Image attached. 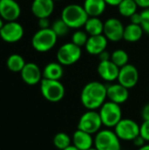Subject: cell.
I'll use <instances>...</instances> for the list:
<instances>
[{
	"label": "cell",
	"mask_w": 149,
	"mask_h": 150,
	"mask_svg": "<svg viewBox=\"0 0 149 150\" xmlns=\"http://www.w3.org/2000/svg\"><path fill=\"white\" fill-rule=\"evenodd\" d=\"M80 98L87 110H97L106 101L107 86L97 81L90 82L83 88Z\"/></svg>",
	"instance_id": "1"
},
{
	"label": "cell",
	"mask_w": 149,
	"mask_h": 150,
	"mask_svg": "<svg viewBox=\"0 0 149 150\" xmlns=\"http://www.w3.org/2000/svg\"><path fill=\"white\" fill-rule=\"evenodd\" d=\"M61 18L69 28L78 29L84 26L89 16L83 6L76 4H71L63 8Z\"/></svg>",
	"instance_id": "2"
},
{
	"label": "cell",
	"mask_w": 149,
	"mask_h": 150,
	"mask_svg": "<svg viewBox=\"0 0 149 150\" xmlns=\"http://www.w3.org/2000/svg\"><path fill=\"white\" fill-rule=\"evenodd\" d=\"M57 35L50 28L40 29L32 38V47L40 53H46L51 50L56 44Z\"/></svg>",
	"instance_id": "3"
},
{
	"label": "cell",
	"mask_w": 149,
	"mask_h": 150,
	"mask_svg": "<svg viewBox=\"0 0 149 150\" xmlns=\"http://www.w3.org/2000/svg\"><path fill=\"white\" fill-rule=\"evenodd\" d=\"M98 112L103 126L107 128L115 127V126L122 120V110L120 105L112 101H105L99 108Z\"/></svg>",
	"instance_id": "4"
},
{
	"label": "cell",
	"mask_w": 149,
	"mask_h": 150,
	"mask_svg": "<svg viewBox=\"0 0 149 150\" xmlns=\"http://www.w3.org/2000/svg\"><path fill=\"white\" fill-rule=\"evenodd\" d=\"M40 92L47 101L57 103L64 98L65 88L60 80L42 78L40 82Z\"/></svg>",
	"instance_id": "5"
},
{
	"label": "cell",
	"mask_w": 149,
	"mask_h": 150,
	"mask_svg": "<svg viewBox=\"0 0 149 150\" xmlns=\"http://www.w3.org/2000/svg\"><path fill=\"white\" fill-rule=\"evenodd\" d=\"M94 148L97 150H120V139L111 129L100 130L94 137Z\"/></svg>",
	"instance_id": "6"
},
{
	"label": "cell",
	"mask_w": 149,
	"mask_h": 150,
	"mask_svg": "<svg viewBox=\"0 0 149 150\" xmlns=\"http://www.w3.org/2000/svg\"><path fill=\"white\" fill-rule=\"evenodd\" d=\"M103 126L99 112L96 110H88L79 119L77 129L90 134H97Z\"/></svg>",
	"instance_id": "7"
},
{
	"label": "cell",
	"mask_w": 149,
	"mask_h": 150,
	"mask_svg": "<svg viewBox=\"0 0 149 150\" xmlns=\"http://www.w3.org/2000/svg\"><path fill=\"white\" fill-rule=\"evenodd\" d=\"M57 61L62 66H70L78 62L82 56L81 47L73 42H68L60 47L57 51Z\"/></svg>",
	"instance_id": "8"
},
{
	"label": "cell",
	"mask_w": 149,
	"mask_h": 150,
	"mask_svg": "<svg viewBox=\"0 0 149 150\" xmlns=\"http://www.w3.org/2000/svg\"><path fill=\"white\" fill-rule=\"evenodd\" d=\"M114 132L120 141L133 142L140 135V125L131 119H122L114 127Z\"/></svg>",
	"instance_id": "9"
},
{
	"label": "cell",
	"mask_w": 149,
	"mask_h": 150,
	"mask_svg": "<svg viewBox=\"0 0 149 150\" xmlns=\"http://www.w3.org/2000/svg\"><path fill=\"white\" fill-rule=\"evenodd\" d=\"M24 35L23 26L17 21H10L4 24L0 30L1 39L7 43H15L22 39Z\"/></svg>",
	"instance_id": "10"
},
{
	"label": "cell",
	"mask_w": 149,
	"mask_h": 150,
	"mask_svg": "<svg viewBox=\"0 0 149 150\" xmlns=\"http://www.w3.org/2000/svg\"><path fill=\"white\" fill-rule=\"evenodd\" d=\"M125 26L119 19L116 18H110L104 23L103 34L108 40L117 42L123 39Z\"/></svg>",
	"instance_id": "11"
},
{
	"label": "cell",
	"mask_w": 149,
	"mask_h": 150,
	"mask_svg": "<svg viewBox=\"0 0 149 150\" xmlns=\"http://www.w3.org/2000/svg\"><path fill=\"white\" fill-rule=\"evenodd\" d=\"M139 81V72L135 66L127 63L119 69L118 82L126 88H133Z\"/></svg>",
	"instance_id": "12"
},
{
	"label": "cell",
	"mask_w": 149,
	"mask_h": 150,
	"mask_svg": "<svg viewBox=\"0 0 149 150\" xmlns=\"http://www.w3.org/2000/svg\"><path fill=\"white\" fill-rule=\"evenodd\" d=\"M20 13V5L16 0H0V16L4 21H16Z\"/></svg>",
	"instance_id": "13"
},
{
	"label": "cell",
	"mask_w": 149,
	"mask_h": 150,
	"mask_svg": "<svg viewBox=\"0 0 149 150\" xmlns=\"http://www.w3.org/2000/svg\"><path fill=\"white\" fill-rule=\"evenodd\" d=\"M22 80L28 85H35L41 82L43 76L36 63L27 62L20 72Z\"/></svg>",
	"instance_id": "14"
},
{
	"label": "cell",
	"mask_w": 149,
	"mask_h": 150,
	"mask_svg": "<svg viewBox=\"0 0 149 150\" xmlns=\"http://www.w3.org/2000/svg\"><path fill=\"white\" fill-rule=\"evenodd\" d=\"M120 68H119L111 60L100 62L97 66V73L99 76L106 82H113L118 80Z\"/></svg>",
	"instance_id": "15"
},
{
	"label": "cell",
	"mask_w": 149,
	"mask_h": 150,
	"mask_svg": "<svg viewBox=\"0 0 149 150\" xmlns=\"http://www.w3.org/2000/svg\"><path fill=\"white\" fill-rule=\"evenodd\" d=\"M129 98L128 89L120 83H113L107 86V98L109 101L114 102L118 105L124 104Z\"/></svg>",
	"instance_id": "16"
},
{
	"label": "cell",
	"mask_w": 149,
	"mask_h": 150,
	"mask_svg": "<svg viewBox=\"0 0 149 150\" xmlns=\"http://www.w3.org/2000/svg\"><path fill=\"white\" fill-rule=\"evenodd\" d=\"M32 12L38 18H49L54 9V0H33L32 4Z\"/></svg>",
	"instance_id": "17"
},
{
	"label": "cell",
	"mask_w": 149,
	"mask_h": 150,
	"mask_svg": "<svg viewBox=\"0 0 149 150\" xmlns=\"http://www.w3.org/2000/svg\"><path fill=\"white\" fill-rule=\"evenodd\" d=\"M108 45V40L104 34L89 36L88 41L85 45L86 51L92 55H98L105 51Z\"/></svg>",
	"instance_id": "18"
},
{
	"label": "cell",
	"mask_w": 149,
	"mask_h": 150,
	"mask_svg": "<svg viewBox=\"0 0 149 150\" xmlns=\"http://www.w3.org/2000/svg\"><path fill=\"white\" fill-rule=\"evenodd\" d=\"M72 138V145L79 150H88L93 148L94 138L92 134L77 129L74 134Z\"/></svg>",
	"instance_id": "19"
},
{
	"label": "cell",
	"mask_w": 149,
	"mask_h": 150,
	"mask_svg": "<svg viewBox=\"0 0 149 150\" xmlns=\"http://www.w3.org/2000/svg\"><path fill=\"white\" fill-rule=\"evenodd\" d=\"M106 5L105 0H85L83 6L89 17H99L105 11Z\"/></svg>",
	"instance_id": "20"
},
{
	"label": "cell",
	"mask_w": 149,
	"mask_h": 150,
	"mask_svg": "<svg viewBox=\"0 0 149 150\" xmlns=\"http://www.w3.org/2000/svg\"><path fill=\"white\" fill-rule=\"evenodd\" d=\"M43 78L50 80H60L63 76V68L60 62H49L42 71Z\"/></svg>",
	"instance_id": "21"
},
{
	"label": "cell",
	"mask_w": 149,
	"mask_h": 150,
	"mask_svg": "<svg viewBox=\"0 0 149 150\" xmlns=\"http://www.w3.org/2000/svg\"><path fill=\"white\" fill-rule=\"evenodd\" d=\"M143 33L144 31L141 25L131 23L125 26L123 39L128 42H136L141 39Z\"/></svg>",
	"instance_id": "22"
},
{
	"label": "cell",
	"mask_w": 149,
	"mask_h": 150,
	"mask_svg": "<svg viewBox=\"0 0 149 150\" xmlns=\"http://www.w3.org/2000/svg\"><path fill=\"white\" fill-rule=\"evenodd\" d=\"M84 29L89 36L103 34L104 23L98 17H89L84 25Z\"/></svg>",
	"instance_id": "23"
},
{
	"label": "cell",
	"mask_w": 149,
	"mask_h": 150,
	"mask_svg": "<svg viewBox=\"0 0 149 150\" xmlns=\"http://www.w3.org/2000/svg\"><path fill=\"white\" fill-rule=\"evenodd\" d=\"M25 62L24 60V58L18 54H11L6 62V65L9 70H11V72H21V70L23 69V68L25 65Z\"/></svg>",
	"instance_id": "24"
},
{
	"label": "cell",
	"mask_w": 149,
	"mask_h": 150,
	"mask_svg": "<svg viewBox=\"0 0 149 150\" xmlns=\"http://www.w3.org/2000/svg\"><path fill=\"white\" fill-rule=\"evenodd\" d=\"M117 7L120 15L130 18L133 14L137 12L138 5L134 0H122V2Z\"/></svg>",
	"instance_id": "25"
},
{
	"label": "cell",
	"mask_w": 149,
	"mask_h": 150,
	"mask_svg": "<svg viewBox=\"0 0 149 150\" xmlns=\"http://www.w3.org/2000/svg\"><path fill=\"white\" fill-rule=\"evenodd\" d=\"M54 145L56 149L60 150H63L72 145V138L66 133H58L54 135L53 140Z\"/></svg>",
	"instance_id": "26"
},
{
	"label": "cell",
	"mask_w": 149,
	"mask_h": 150,
	"mask_svg": "<svg viewBox=\"0 0 149 150\" xmlns=\"http://www.w3.org/2000/svg\"><path fill=\"white\" fill-rule=\"evenodd\" d=\"M111 61L115 63L119 68H122L123 66L128 63L129 55L123 49H116L111 54Z\"/></svg>",
	"instance_id": "27"
},
{
	"label": "cell",
	"mask_w": 149,
	"mask_h": 150,
	"mask_svg": "<svg viewBox=\"0 0 149 150\" xmlns=\"http://www.w3.org/2000/svg\"><path fill=\"white\" fill-rule=\"evenodd\" d=\"M51 29L54 32L57 37H62V36H65L68 33L69 27L61 18L54 20V22L51 25Z\"/></svg>",
	"instance_id": "28"
},
{
	"label": "cell",
	"mask_w": 149,
	"mask_h": 150,
	"mask_svg": "<svg viewBox=\"0 0 149 150\" xmlns=\"http://www.w3.org/2000/svg\"><path fill=\"white\" fill-rule=\"evenodd\" d=\"M89 39V35L85 31L82 30H77L76 31L73 35H72V41L74 44H76L78 47H83L85 46Z\"/></svg>",
	"instance_id": "29"
},
{
	"label": "cell",
	"mask_w": 149,
	"mask_h": 150,
	"mask_svg": "<svg viewBox=\"0 0 149 150\" xmlns=\"http://www.w3.org/2000/svg\"><path fill=\"white\" fill-rule=\"evenodd\" d=\"M141 25L144 31V33L149 35V8L144 9L141 12Z\"/></svg>",
	"instance_id": "30"
},
{
	"label": "cell",
	"mask_w": 149,
	"mask_h": 150,
	"mask_svg": "<svg viewBox=\"0 0 149 150\" xmlns=\"http://www.w3.org/2000/svg\"><path fill=\"white\" fill-rule=\"evenodd\" d=\"M140 135L147 142H149V120H143L140 125Z\"/></svg>",
	"instance_id": "31"
},
{
	"label": "cell",
	"mask_w": 149,
	"mask_h": 150,
	"mask_svg": "<svg viewBox=\"0 0 149 150\" xmlns=\"http://www.w3.org/2000/svg\"><path fill=\"white\" fill-rule=\"evenodd\" d=\"M39 27L40 29H47V28H50V22L48 18H39Z\"/></svg>",
	"instance_id": "32"
},
{
	"label": "cell",
	"mask_w": 149,
	"mask_h": 150,
	"mask_svg": "<svg viewBox=\"0 0 149 150\" xmlns=\"http://www.w3.org/2000/svg\"><path fill=\"white\" fill-rule=\"evenodd\" d=\"M130 19H131V23L133 24H136V25H141V12H135L134 14H133L131 17H130Z\"/></svg>",
	"instance_id": "33"
},
{
	"label": "cell",
	"mask_w": 149,
	"mask_h": 150,
	"mask_svg": "<svg viewBox=\"0 0 149 150\" xmlns=\"http://www.w3.org/2000/svg\"><path fill=\"white\" fill-rule=\"evenodd\" d=\"M141 118L143 120H149V103L146 104L141 109Z\"/></svg>",
	"instance_id": "34"
},
{
	"label": "cell",
	"mask_w": 149,
	"mask_h": 150,
	"mask_svg": "<svg viewBox=\"0 0 149 150\" xmlns=\"http://www.w3.org/2000/svg\"><path fill=\"white\" fill-rule=\"evenodd\" d=\"M133 142L134 143L135 146H137L138 148H141V147L144 146V145L146 144L147 142H146L141 135H139L138 137H136V138L133 141Z\"/></svg>",
	"instance_id": "35"
},
{
	"label": "cell",
	"mask_w": 149,
	"mask_h": 150,
	"mask_svg": "<svg viewBox=\"0 0 149 150\" xmlns=\"http://www.w3.org/2000/svg\"><path fill=\"white\" fill-rule=\"evenodd\" d=\"M137 4L138 7H141L143 9L149 8V0H134Z\"/></svg>",
	"instance_id": "36"
},
{
	"label": "cell",
	"mask_w": 149,
	"mask_h": 150,
	"mask_svg": "<svg viewBox=\"0 0 149 150\" xmlns=\"http://www.w3.org/2000/svg\"><path fill=\"white\" fill-rule=\"evenodd\" d=\"M98 58L100 60V62H103V61H107V60H111V54L106 52L105 50L103 51L102 53H100L98 54Z\"/></svg>",
	"instance_id": "37"
},
{
	"label": "cell",
	"mask_w": 149,
	"mask_h": 150,
	"mask_svg": "<svg viewBox=\"0 0 149 150\" xmlns=\"http://www.w3.org/2000/svg\"><path fill=\"white\" fill-rule=\"evenodd\" d=\"M105 2L106 3V4L108 5H112V6H118L122 0H105Z\"/></svg>",
	"instance_id": "38"
},
{
	"label": "cell",
	"mask_w": 149,
	"mask_h": 150,
	"mask_svg": "<svg viewBox=\"0 0 149 150\" xmlns=\"http://www.w3.org/2000/svg\"><path fill=\"white\" fill-rule=\"evenodd\" d=\"M138 150H149V144H145L144 146L139 148Z\"/></svg>",
	"instance_id": "39"
},
{
	"label": "cell",
	"mask_w": 149,
	"mask_h": 150,
	"mask_svg": "<svg viewBox=\"0 0 149 150\" xmlns=\"http://www.w3.org/2000/svg\"><path fill=\"white\" fill-rule=\"evenodd\" d=\"M63 150H79L77 148H76L74 145H70L69 147H68L67 149H65Z\"/></svg>",
	"instance_id": "40"
},
{
	"label": "cell",
	"mask_w": 149,
	"mask_h": 150,
	"mask_svg": "<svg viewBox=\"0 0 149 150\" xmlns=\"http://www.w3.org/2000/svg\"><path fill=\"white\" fill-rule=\"evenodd\" d=\"M4 19L2 18V17L0 16V30H1V28L3 27V25H4Z\"/></svg>",
	"instance_id": "41"
},
{
	"label": "cell",
	"mask_w": 149,
	"mask_h": 150,
	"mask_svg": "<svg viewBox=\"0 0 149 150\" xmlns=\"http://www.w3.org/2000/svg\"><path fill=\"white\" fill-rule=\"evenodd\" d=\"M88 150H97L96 148H91V149H88Z\"/></svg>",
	"instance_id": "42"
},
{
	"label": "cell",
	"mask_w": 149,
	"mask_h": 150,
	"mask_svg": "<svg viewBox=\"0 0 149 150\" xmlns=\"http://www.w3.org/2000/svg\"><path fill=\"white\" fill-rule=\"evenodd\" d=\"M54 1L55 2V1H61V0H54Z\"/></svg>",
	"instance_id": "43"
}]
</instances>
